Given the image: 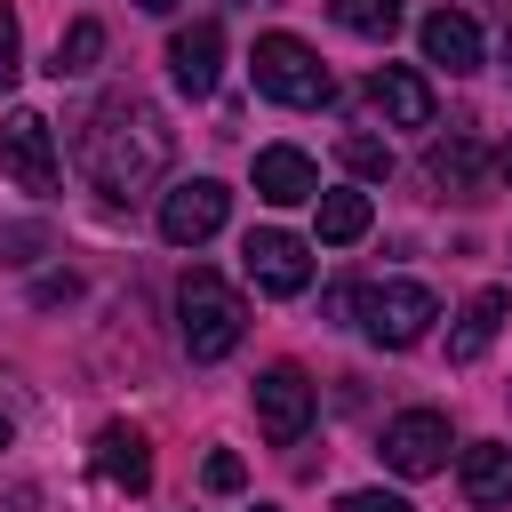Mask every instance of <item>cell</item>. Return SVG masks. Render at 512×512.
Segmentation results:
<instances>
[{
    "instance_id": "cell-10",
    "label": "cell",
    "mask_w": 512,
    "mask_h": 512,
    "mask_svg": "<svg viewBox=\"0 0 512 512\" xmlns=\"http://www.w3.org/2000/svg\"><path fill=\"white\" fill-rule=\"evenodd\" d=\"M88 464H96V480L120 488V496H144V488H152V440H144L136 424H104L96 448H88Z\"/></svg>"
},
{
    "instance_id": "cell-5",
    "label": "cell",
    "mask_w": 512,
    "mask_h": 512,
    "mask_svg": "<svg viewBox=\"0 0 512 512\" xmlns=\"http://www.w3.org/2000/svg\"><path fill=\"white\" fill-rule=\"evenodd\" d=\"M0 176H8L16 192H32V200H48V192L64 184V168H56V136H48L40 112H8V120H0Z\"/></svg>"
},
{
    "instance_id": "cell-7",
    "label": "cell",
    "mask_w": 512,
    "mask_h": 512,
    "mask_svg": "<svg viewBox=\"0 0 512 512\" xmlns=\"http://www.w3.org/2000/svg\"><path fill=\"white\" fill-rule=\"evenodd\" d=\"M304 424H312V376H304L296 360H272V368L256 376V432H264L272 448H296Z\"/></svg>"
},
{
    "instance_id": "cell-21",
    "label": "cell",
    "mask_w": 512,
    "mask_h": 512,
    "mask_svg": "<svg viewBox=\"0 0 512 512\" xmlns=\"http://www.w3.org/2000/svg\"><path fill=\"white\" fill-rule=\"evenodd\" d=\"M336 160H344L352 176H368V184H376V176H392V144H384V136H368V128H344V136H336Z\"/></svg>"
},
{
    "instance_id": "cell-6",
    "label": "cell",
    "mask_w": 512,
    "mask_h": 512,
    "mask_svg": "<svg viewBox=\"0 0 512 512\" xmlns=\"http://www.w3.org/2000/svg\"><path fill=\"white\" fill-rule=\"evenodd\" d=\"M224 216H232V192H224L216 176H184V184L160 192V240H168V248H200V240H216Z\"/></svg>"
},
{
    "instance_id": "cell-26",
    "label": "cell",
    "mask_w": 512,
    "mask_h": 512,
    "mask_svg": "<svg viewBox=\"0 0 512 512\" xmlns=\"http://www.w3.org/2000/svg\"><path fill=\"white\" fill-rule=\"evenodd\" d=\"M504 184H512V152H504Z\"/></svg>"
},
{
    "instance_id": "cell-16",
    "label": "cell",
    "mask_w": 512,
    "mask_h": 512,
    "mask_svg": "<svg viewBox=\"0 0 512 512\" xmlns=\"http://www.w3.org/2000/svg\"><path fill=\"white\" fill-rule=\"evenodd\" d=\"M456 480H464L472 504H512V440H472Z\"/></svg>"
},
{
    "instance_id": "cell-18",
    "label": "cell",
    "mask_w": 512,
    "mask_h": 512,
    "mask_svg": "<svg viewBox=\"0 0 512 512\" xmlns=\"http://www.w3.org/2000/svg\"><path fill=\"white\" fill-rule=\"evenodd\" d=\"M360 232H368V192H320V240L352 248Z\"/></svg>"
},
{
    "instance_id": "cell-28",
    "label": "cell",
    "mask_w": 512,
    "mask_h": 512,
    "mask_svg": "<svg viewBox=\"0 0 512 512\" xmlns=\"http://www.w3.org/2000/svg\"><path fill=\"white\" fill-rule=\"evenodd\" d=\"M256 512H280V504H256Z\"/></svg>"
},
{
    "instance_id": "cell-15",
    "label": "cell",
    "mask_w": 512,
    "mask_h": 512,
    "mask_svg": "<svg viewBox=\"0 0 512 512\" xmlns=\"http://www.w3.org/2000/svg\"><path fill=\"white\" fill-rule=\"evenodd\" d=\"M504 304H512L504 288H480V296L456 312V328H448V360H456V368H472V360L496 344V328H504Z\"/></svg>"
},
{
    "instance_id": "cell-2",
    "label": "cell",
    "mask_w": 512,
    "mask_h": 512,
    "mask_svg": "<svg viewBox=\"0 0 512 512\" xmlns=\"http://www.w3.org/2000/svg\"><path fill=\"white\" fill-rule=\"evenodd\" d=\"M176 336H184V352H192V360H224V352L248 336L240 296H232L208 264H192V272L176 280Z\"/></svg>"
},
{
    "instance_id": "cell-19",
    "label": "cell",
    "mask_w": 512,
    "mask_h": 512,
    "mask_svg": "<svg viewBox=\"0 0 512 512\" xmlns=\"http://www.w3.org/2000/svg\"><path fill=\"white\" fill-rule=\"evenodd\" d=\"M96 56H104V24L80 16V24L56 40V64H48V72H56V80H80V72H96Z\"/></svg>"
},
{
    "instance_id": "cell-4",
    "label": "cell",
    "mask_w": 512,
    "mask_h": 512,
    "mask_svg": "<svg viewBox=\"0 0 512 512\" xmlns=\"http://www.w3.org/2000/svg\"><path fill=\"white\" fill-rule=\"evenodd\" d=\"M432 320H440V296H432L424 280H376V288H360V328H368V344H384V352L424 344Z\"/></svg>"
},
{
    "instance_id": "cell-9",
    "label": "cell",
    "mask_w": 512,
    "mask_h": 512,
    "mask_svg": "<svg viewBox=\"0 0 512 512\" xmlns=\"http://www.w3.org/2000/svg\"><path fill=\"white\" fill-rule=\"evenodd\" d=\"M240 264H248V280L264 296H304L312 288V248L296 232H248L240 240Z\"/></svg>"
},
{
    "instance_id": "cell-22",
    "label": "cell",
    "mask_w": 512,
    "mask_h": 512,
    "mask_svg": "<svg viewBox=\"0 0 512 512\" xmlns=\"http://www.w3.org/2000/svg\"><path fill=\"white\" fill-rule=\"evenodd\" d=\"M200 480H208V488H216V496H240V488H248V464H240V456H232V448H216V456H208V464H200Z\"/></svg>"
},
{
    "instance_id": "cell-11",
    "label": "cell",
    "mask_w": 512,
    "mask_h": 512,
    "mask_svg": "<svg viewBox=\"0 0 512 512\" xmlns=\"http://www.w3.org/2000/svg\"><path fill=\"white\" fill-rule=\"evenodd\" d=\"M168 72H176L184 96H208L216 72H224V24H216V16H192V24L168 40Z\"/></svg>"
},
{
    "instance_id": "cell-24",
    "label": "cell",
    "mask_w": 512,
    "mask_h": 512,
    "mask_svg": "<svg viewBox=\"0 0 512 512\" xmlns=\"http://www.w3.org/2000/svg\"><path fill=\"white\" fill-rule=\"evenodd\" d=\"M16 72H24V40H16V16L0 8V88H8Z\"/></svg>"
},
{
    "instance_id": "cell-25",
    "label": "cell",
    "mask_w": 512,
    "mask_h": 512,
    "mask_svg": "<svg viewBox=\"0 0 512 512\" xmlns=\"http://www.w3.org/2000/svg\"><path fill=\"white\" fill-rule=\"evenodd\" d=\"M136 8H152V16H168V8H184V0H136Z\"/></svg>"
},
{
    "instance_id": "cell-17",
    "label": "cell",
    "mask_w": 512,
    "mask_h": 512,
    "mask_svg": "<svg viewBox=\"0 0 512 512\" xmlns=\"http://www.w3.org/2000/svg\"><path fill=\"white\" fill-rule=\"evenodd\" d=\"M480 168H488V152H480L472 136H448V144H432V152H424V176H432L440 192H472V184H480Z\"/></svg>"
},
{
    "instance_id": "cell-8",
    "label": "cell",
    "mask_w": 512,
    "mask_h": 512,
    "mask_svg": "<svg viewBox=\"0 0 512 512\" xmlns=\"http://www.w3.org/2000/svg\"><path fill=\"white\" fill-rule=\"evenodd\" d=\"M448 416L440 408H400L392 424H384V464L400 472V480H432L440 464H448Z\"/></svg>"
},
{
    "instance_id": "cell-13",
    "label": "cell",
    "mask_w": 512,
    "mask_h": 512,
    "mask_svg": "<svg viewBox=\"0 0 512 512\" xmlns=\"http://www.w3.org/2000/svg\"><path fill=\"white\" fill-rule=\"evenodd\" d=\"M368 96H376V112H384L392 128H432V80H424V72H408V64H376Z\"/></svg>"
},
{
    "instance_id": "cell-14",
    "label": "cell",
    "mask_w": 512,
    "mask_h": 512,
    "mask_svg": "<svg viewBox=\"0 0 512 512\" xmlns=\"http://www.w3.org/2000/svg\"><path fill=\"white\" fill-rule=\"evenodd\" d=\"M424 64L480 72V24H472L464 8H432V16H424Z\"/></svg>"
},
{
    "instance_id": "cell-12",
    "label": "cell",
    "mask_w": 512,
    "mask_h": 512,
    "mask_svg": "<svg viewBox=\"0 0 512 512\" xmlns=\"http://www.w3.org/2000/svg\"><path fill=\"white\" fill-rule=\"evenodd\" d=\"M256 200H272V208L320 200V168H312L296 144H264V152H256Z\"/></svg>"
},
{
    "instance_id": "cell-20",
    "label": "cell",
    "mask_w": 512,
    "mask_h": 512,
    "mask_svg": "<svg viewBox=\"0 0 512 512\" xmlns=\"http://www.w3.org/2000/svg\"><path fill=\"white\" fill-rule=\"evenodd\" d=\"M328 16H336L344 32H360V40H392L400 0H328Z\"/></svg>"
},
{
    "instance_id": "cell-1",
    "label": "cell",
    "mask_w": 512,
    "mask_h": 512,
    "mask_svg": "<svg viewBox=\"0 0 512 512\" xmlns=\"http://www.w3.org/2000/svg\"><path fill=\"white\" fill-rule=\"evenodd\" d=\"M176 160V128L152 96L136 88H112L96 96V112L80 120V168L104 200H136L144 184H160V168Z\"/></svg>"
},
{
    "instance_id": "cell-27",
    "label": "cell",
    "mask_w": 512,
    "mask_h": 512,
    "mask_svg": "<svg viewBox=\"0 0 512 512\" xmlns=\"http://www.w3.org/2000/svg\"><path fill=\"white\" fill-rule=\"evenodd\" d=\"M0 448H8V416H0Z\"/></svg>"
},
{
    "instance_id": "cell-23",
    "label": "cell",
    "mask_w": 512,
    "mask_h": 512,
    "mask_svg": "<svg viewBox=\"0 0 512 512\" xmlns=\"http://www.w3.org/2000/svg\"><path fill=\"white\" fill-rule=\"evenodd\" d=\"M336 512H416V504L392 488H352V496H336Z\"/></svg>"
},
{
    "instance_id": "cell-3",
    "label": "cell",
    "mask_w": 512,
    "mask_h": 512,
    "mask_svg": "<svg viewBox=\"0 0 512 512\" xmlns=\"http://www.w3.org/2000/svg\"><path fill=\"white\" fill-rule=\"evenodd\" d=\"M248 64H256V96H272V104H288V112H312V104H328V96H336L328 64H320L296 32H264Z\"/></svg>"
}]
</instances>
